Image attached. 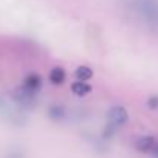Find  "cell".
Masks as SVG:
<instances>
[{"label": "cell", "mask_w": 158, "mask_h": 158, "mask_svg": "<svg viewBox=\"0 0 158 158\" xmlns=\"http://www.w3.org/2000/svg\"><path fill=\"white\" fill-rule=\"evenodd\" d=\"M48 117H49L51 120H54V121H60V120H63V118L66 117V109L60 105L49 106V109H48Z\"/></svg>", "instance_id": "cell-8"}, {"label": "cell", "mask_w": 158, "mask_h": 158, "mask_svg": "<svg viewBox=\"0 0 158 158\" xmlns=\"http://www.w3.org/2000/svg\"><path fill=\"white\" fill-rule=\"evenodd\" d=\"M148 106L151 107V109H158V97H151L149 100H148Z\"/></svg>", "instance_id": "cell-11"}, {"label": "cell", "mask_w": 158, "mask_h": 158, "mask_svg": "<svg viewBox=\"0 0 158 158\" xmlns=\"http://www.w3.org/2000/svg\"><path fill=\"white\" fill-rule=\"evenodd\" d=\"M115 132H117V126H114V124L107 123V124L105 126V129H103L102 137H103L105 140H109V138H112V137L115 135Z\"/></svg>", "instance_id": "cell-10"}, {"label": "cell", "mask_w": 158, "mask_h": 158, "mask_svg": "<svg viewBox=\"0 0 158 158\" xmlns=\"http://www.w3.org/2000/svg\"><path fill=\"white\" fill-rule=\"evenodd\" d=\"M0 115H3L6 120H9L11 123L14 124H23L26 121V118L20 114V112H15L12 110V107L6 103V100L0 95Z\"/></svg>", "instance_id": "cell-3"}, {"label": "cell", "mask_w": 158, "mask_h": 158, "mask_svg": "<svg viewBox=\"0 0 158 158\" xmlns=\"http://www.w3.org/2000/svg\"><path fill=\"white\" fill-rule=\"evenodd\" d=\"M75 77L78 78V81H88L94 77V71L88 66H78L75 69Z\"/></svg>", "instance_id": "cell-9"}, {"label": "cell", "mask_w": 158, "mask_h": 158, "mask_svg": "<svg viewBox=\"0 0 158 158\" xmlns=\"http://www.w3.org/2000/svg\"><path fill=\"white\" fill-rule=\"evenodd\" d=\"M152 152H154V154H155V155L158 157V143L155 144V148H154V151H152Z\"/></svg>", "instance_id": "cell-12"}, {"label": "cell", "mask_w": 158, "mask_h": 158, "mask_svg": "<svg viewBox=\"0 0 158 158\" xmlns=\"http://www.w3.org/2000/svg\"><path fill=\"white\" fill-rule=\"evenodd\" d=\"M12 100L17 103V106L23 110H31L37 105V97L35 94L28 92L26 89H23L22 86H19L17 89H14L12 92Z\"/></svg>", "instance_id": "cell-1"}, {"label": "cell", "mask_w": 158, "mask_h": 158, "mask_svg": "<svg viewBox=\"0 0 158 158\" xmlns=\"http://www.w3.org/2000/svg\"><path fill=\"white\" fill-rule=\"evenodd\" d=\"M155 138L152 135H146V137H141L138 141H137V149L140 152H152L154 148H155Z\"/></svg>", "instance_id": "cell-5"}, {"label": "cell", "mask_w": 158, "mask_h": 158, "mask_svg": "<svg viewBox=\"0 0 158 158\" xmlns=\"http://www.w3.org/2000/svg\"><path fill=\"white\" fill-rule=\"evenodd\" d=\"M71 91L77 97H85V95H88L92 91V86L88 85L86 81H77V83H72L71 85Z\"/></svg>", "instance_id": "cell-7"}, {"label": "cell", "mask_w": 158, "mask_h": 158, "mask_svg": "<svg viewBox=\"0 0 158 158\" xmlns=\"http://www.w3.org/2000/svg\"><path fill=\"white\" fill-rule=\"evenodd\" d=\"M64 80H66V72H64V69L63 68H60V66H55L51 69V72H49V81L55 85V86H60V85H63L64 83Z\"/></svg>", "instance_id": "cell-6"}, {"label": "cell", "mask_w": 158, "mask_h": 158, "mask_svg": "<svg viewBox=\"0 0 158 158\" xmlns=\"http://www.w3.org/2000/svg\"><path fill=\"white\" fill-rule=\"evenodd\" d=\"M42 85H43L42 77H40V74H37V72L28 74V75L23 78V81H22V88L26 89V91L31 92V94H35V95H37V92H40Z\"/></svg>", "instance_id": "cell-4"}, {"label": "cell", "mask_w": 158, "mask_h": 158, "mask_svg": "<svg viewBox=\"0 0 158 158\" xmlns=\"http://www.w3.org/2000/svg\"><path fill=\"white\" fill-rule=\"evenodd\" d=\"M107 123L120 127V126H124L127 121H129V112L126 110V107L123 106H112L109 110H107Z\"/></svg>", "instance_id": "cell-2"}]
</instances>
